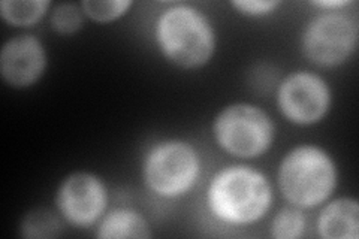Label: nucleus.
Wrapping results in <instances>:
<instances>
[{"mask_svg":"<svg viewBox=\"0 0 359 239\" xmlns=\"http://www.w3.org/2000/svg\"><path fill=\"white\" fill-rule=\"evenodd\" d=\"M231 5L243 15L262 17L276 11L280 2H274V0H235Z\"/></svg>","mask_w":359,"mask_h":239,"instance_id":"17","label":"nucleus"},{"mask_svg":"<svg viewBox=\"0 0 359 239\" xmlns=\"http://www.w3.org/2000/svg\"><path fill=\"white\" fill-rule=\"evenodd\" d=\"M201 161L195 146L184 141L154 145L144 162V181L161 198L183 196L199 177Z\"/></svg>","mask_w":359,"mask_h":239,"instance_id":"4","label":"nucleus"},{"mask_svg":"<svg viewBox=\"0 0 359 239\" xmlns=\"http://www.w3.org/2000/svg\"><path fill=\"white\" fill-rule=\"evenodd\" d=\"M21 236L29 239L55 238L60 235L62 223L51 211L33 210L21 221Z\"/></svg>","mask_w":359,"mask_h":239,"instance_id":"13","label":"nucleus"},{"mask_svg":"<svg viewBox=\"0 0 359 239\" xmlns=\"http://www.w3.org/2000/svg\"><path fill=\"white\" fill-rule=\"evenodd\" d=\"M47 67L42 42L32 35L9 39L0 53V74L11 87L27 88L35 84Z\"/></svg>","mask_w":359,"mask_h":239,"instance_id":"9","label":"nucleus"},{"mask_svg":"<svg viewBox=\"0 0 359 239\" xmlns=\"http://www.w3.org/2000/svg\"><path fill=\"white\" fill-rule=\"evenodd\" d=\"M306 229V219L297 208L280 211L271 224V236L277 239H295L302 236Z\"/></svg>","mask_w":359,"mask_h":239,"instance_id":"14","label":"nucleus"},{"mask_svg":"<svg viewBox=\"0 0 359 239\" xmlns=\"http://www.w3.org/2000/svg\"><path fill=\"white\" fill-rule=\"evenodd\" d=\"M212 215L228 224L261 220L271 207L273 190L259 170L247 166L224 168L212 178L207 193Z\"/></svg>","mask_w":359,"mask_h":239,"instance_id":"1","label":"nucleus"},{"mask_svg":"<svg viewBox=\"0 0 359 239\" xmlns=\"http://www.w3.org/2000/svg\"><path fill=\"white\" fill-rule=\"evenodd\" d=\"M48 8L50 2L47 0H4L0 4V15L13 26H32L47 14Z\"/></svg>","mask_w":359,"mask_h":239,"instance_id":"12","label":"nucleus"},{"mask_svg":"<svg viewBox=\"0 0 359 239\" xmlns=\"http://www.w3.org/2000/svg\"><path fill=\"white\" fill-rule=\"evenodd\" d=\"M156 41L168 60L183 69H198L210 62L216 50V33L201 11L175 5L156 22Z\"/></svg>","mask_w":359,"mask_h":239,"instance_id":"2","label":"nucleus"},{"mask_svg":"<svg viewBox=\"0 0 359 239\" xmlns=\"http://www.w3.org/2000/svg\"><path fill=\"white\" fill-rule=\"evenodd\" d=\"M129 0H107V2H97V0H86L81 8L87 17L97 22L114 21L130 8Z\"/></svg>","mask_w":359,"mask_h":239,"instance_id":"15","label":"nucleus"},{"mask_svg":"<svg viewBox=\"0 0 359 239\" xmlns=\"http://www.w3.org/2000/svg\"><path fill=\"white\" fill-rule=\"evenodd\" d=\"M325 239H356L359 235V205L356 199L341 198L323 208L318 221Z\"/></svg>","mask_w":359,"mask_h":239,"instance_id":"10","label":"nucleus"},{"mask_svg":"<svg viewBox=\"0 0 359 239\" xmlns=\"http://www.w3.org/2000/svg\"><path fill=\"white\" fill-rule=\"evenodd\" d=\"M212 133L220 148L237 157H257L274 141V124L268 114L250 104H233L219 112Z\"/></svg>","mask_w":359,"mask_h":239,"instance_id":"5","label":"nucleus"},{"mask_svg":"<svg viewBox=\"0 0 359 239\" xmlns=\"http://www.w3.org/2000/svg\"><path fill=\"white\" fill-rule=\"evenodd\" d=\"M278 187L298 208L318 207L337 184V168L327 151L316 145H299L286 154L278 168Z\"/></svg>","mask_w":359,"mask_h":239,"instance_id":"3","label":"nucleus"},{"mask_svg":"<svg viewBox=\"0 0 359 239\" xmlns=\"http://www.w3.org/2000/svg\"><path fill=\"white\" fill-rule=\"evenodd\" d=\"M277 102L289 121L309 126L327 116L331 92L327 81L320 76L310 72H295L280 83Z\"/></svg>","mask_w":359,"mask_h":239,"instance_id":"7","label":"nucleus"},{"mask_svg":"<svg viewBox=\"0 0 359 239\" xmlns=\"http://www.w3.org/2000/svg\"><path fill=\"white\" fill-rule=\"evenodd\" d=\"M301 45L314 64L339 66L356 50L358 22L341 13H325L309 22Z\"/></svg>","mask_w":359,"mask_h":239,"instance_id":"6","label":"nucleus"},{"mask_svg":"<svg viewBox=\"0 0 359 239\" xmlns=\"http://www.w3.org/2000/svg\"><path fill=\"white\" fill-rule=\"evenodd\" d=\"M51 25L62 35H72L84 25V11L74 4H62L53 11Z\"/></svg>","mask_w":359,"mask_h":239,"instance_id":"16","label":"nucleus"},{"mask_svg":"<svg viewBox=\"0 0 359 239\" xmlns=\"http://www.w3.org/2000/svg\"><path fill=\"white\" fill-rule=\"evenodd\" d=\"M55 202L66 221L86 227L93 224L105 211L107 190L96 175L75 172L63 179Z\"/></svg>","mask_w":359,"mask_h":239,"instance_id":"8","label":"nucleus"},{"mask_svg":"<svg viewBox=\"0 0 359 239\" xmlns=\"http://www.w3.org/2000/svg\"><path fill=\"white\" fill-rule=\"evenodd\" d=\"M96 236L100 239H125L151 238L150 226L141 214L132 210L111 211L100 223Z\"/></svg>","mask_w":359,"mask_h":239,"instance_id":"11","label":"nucleus"},{"mask_svg":"<svg viewBox=\"0 0 359 239\" xmlns=\"http://www.w3.org/2000/svg\"><path fill=\"white\" fill-rule=\"evenodd\" d=\"M314 6H319V8H323V9H330V8H343L346 5H349V2H346V0H330V2H327V0H323V2H313Z\"/></svg>","mask_w":359,"mask_h":239,"instance_id":"18","label":"nucleus"}]
</instances>
